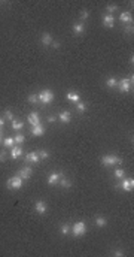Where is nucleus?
Masks as SVG:
<instances>
[{
    "label": "nucleus",
    "mask_w": 134,
    "mask_h": 257,
    "mask_svg": "<svg viewBox=\"0 0 134 257\" xmlns=\"http://www.w3.org/2000/svg\"><path fill=\"white\" fill-rule=\"evenodd\" d=\"M103 26H104V27H109V29H112V27L115 26V18H113V15H110V14H106V15L103 17Z\"/></svg>",
    "instance_id": "obj_7"
},
{
    "label": "nucleus",
    "mask_w": 134,
    "mask_h": 257,
    "mask_svg": "<svg viewBox=\"0 0 134 257\" xmlns=\"http://www.w3.org/2000/svg\"><path fill=\"white\" fill-rule=\"evenodd\" d=\"M37 100H39V97H37L36 94H30V96H28V102H30V103H36Z\"/></svg>",
    "instance_id": "obj_33"
},
{
    "label": "nucleus",
    "mask_w": 134,
    "mask_h": 257,
    "mask_svg": "<svg viewBox=\"0 0 134 257\" xmlns=\"http://www.w3.org/2000/svg\"><path fill=\"white\" fill-rule=\"evenodd\" d=\"M73 32H75L76 35H82V33L85 32V24H84V23L75 24V26H73Z\"/></svg>",
    "instance_id": "obj_16"
},
{
    "label": "nucleus",
    "mask_w": 134,
    "mask_h": 257,
    "mask_svg": "<svg viewBox=\"0 0 134 257\" xmlns=\"http://www.w3.org/2000/svg\"><path fill=\"white\" fill-rule=\"evenodd\" d=\"M70 230H72V227H70L69 224H63V226H61V233H63V235L70 233Z\"/></svg>",
    "instance_id": "obj_28"
},
{
    "label": "nucleus",
    "mask_w": 134,
    "mask_h": 257,
    "mask_svg": "<svg viewBox=\"0 0 134 257\" xmlns=\"http://www.w3.org/2000/svg\"><path fill=\"white\" fill-rule=\"evenodd\" d=\"M42 43H43L45 46H48V45L52 43V38H51L49 33H43V35H42Z\"/></svg>",
    "instance_id": "obj_19"
},
{
    "label": "nucleus",
    "mask_w": 134,
    "mask_h": 257,
    "mask_svg": "<svg viewBox=\"0 0 134 257\" xmlns=\"http://www.w3.org/2000/svg\"><path fill=\"white\" fill-rule=\"evenodd\" d=\"M48 121H49V123H55V121H57V118H55L54 115H51V117H48Z\"/></svg>",
    "instance_id": "obj_36"
},
{
    "label": "nucleus",
    "mask_w": 134,
    "mask_h": 257,
    "mask_svg": "<svg viewBox=\"0 0 134 257\" xmlns=\"http://www.w3.org/2000/svg\"><path fill=\"white\" fill-rule=\"evenodd\" d=\"M51 45H52V48H55V49H57V48H60V42H54V41H52Z\"/></svg>",
    "instance_id": "obj_38"
},
{
    "label": "nucleus",
    "mask_w": 134,
    "mask_h": 257,
    "mask_svg": "<svg viewBox=\"0 0 134 257\" xmlns=\"http://www.w3.org/2000/svg\"><path fill=\"white\" fill-rule=\"evenodd\" d=\"M113 254H115V256H116V257H119V256H124V253H122L121 250H116V251H115Z\"/></svg>",
    "instance_id": "obj_37"
},
{
    "label": "nucleus",
    "mask_w": 134,
    "mask_h": 257,
    "mask_svg": "<svg viewBox=\"0 0 134 257\" xmlns=\"http://www.w3.org/2000/svg\"><path fill=\"white\" fill-rule=\"evenodd\" d=\"M106 9H107V14H110V15H112V12H115V11L118 9V6H116V5H109Z\"/></svg>",
    "instance_id": "obj_31"
},
{
    "label": "nucleus",
    "mask_w": 134,
    "mask_h": 257,
    "mask_svg": "<svg viewBox=\"0 0 134 257\" xmlns=\"http://www.w3.org/2000/svg\"><path fill=\"white\" fill-rule=\"evenodd\" d=\"M45 133V128L40 126V124H37V126H31V135L33 136H42Z\"/></svg>",
    "instance_id": "obj_15"
},
{
    "label": "nucleus",
    "mask_w": 134,
    "mask_h": 257,
    "mask_svg": "<svg viewBox=\"0 0 134 257\" xmlns=\"http://www.w3.org/2000/svg\"><path fill=\"white\" fill-rule=\"evenodd\" d=\"M22 127H24V123L16 121V120H12V128H13V130H21Z\"/></svg>",
    "instance_id": "obj_23"
},
{
    "label": "nucleus",
    "mask_w": 134,
    "mask_h": 257,
    "mask_svg": "<svg viewBox=\"0 0 134 257\" xmlns=\"http://www.w3.org/2000/svg\"><path fill=\"white\" fill-rule=\"evenodd\" d=\"M60 184H61V187H63V188H69V187H72V181H69V179H67V178H64V176L60 179Z\"/></svg>",
    "instance_id": "obj_22"
},
{
    "label": "nucleus",
    "mask_w": 134,
    "mask_h": 257,
    "mask_svg": "<svg viewBox=\"0 0 134 257\" xmlns=\"http://www.w3.org/2000/svg\"><path fill=\"white\" fill-rule=\"evenodd\" d=\"M13 139H15V142H16V144H22V142L25 141L24 135H21V133H18V135H16V136H15Z\"/></svg>",
    "instance_id": "obj_29"
},
{
    "label": "nucleus",
    "mask_w": 134,
    "mask_h": 257,
    "mask_svg": "<svg viewBox=\"0 0 134 257\" xmlns=\"http://www.w3.org/2000/svg\"><path fill=\"white\" fill-rule=\"evenodd\" d=\"M3 144H4V147L12 148V147H13V144H15V139H13V138H6V139L3 141Z\"/></svg>",
    "instance_id": "obj_24"
},
{
    "label": "nucleus",
    "mask_w": 134,
    "mask_h": 257,
    "mask_svg": "<svg viewBox=\"0 0 134 257\" xmlns=\"http://www.w3.org/2000/svg\"><path fill=\"white\" fill-rule=\"evenodd\" d=\"M124 32L127 33V35H131L134 32V27H133V23H130V24H125V27H124Z\"/></svg>",
    "instance_id": "obj_25"
},
{
    "label": "nucleus",
    "mask_w": 134,
    "mask_h": 257,
    "mask_svg": "<svg viewBox=\"0 0 134 257\" xmlns=\"http://www.w3.org/2000/svg\"><path fill=\"white\" fill-rule=\"evenodd\" d=\"M4 117H6L7 120H10V121L13 120V114H12V112H10L9 109H7V111H4Z\"/></svg>",
    "instance_id": "obj_34"
},
{
    "label": "nucleus",
    "mask_w": 134,
    "mask_h": 257,
    "mask_svg": "<svg viewBox=\"0 0 134 257\" xmlns=\"http://www.w3.org/2000/svg\"><path fill=\"white\" fill-rule=\"evenodd\" d=\"M76 109H78L79 112H85V111H87V103H81V102H78V103H76Z\"/></svg>",
    "instance_id": "obj_26"
},
{
    "label": "nucleus",
    "mask_w": 134,
    "mask_h": 257,
    "mask_svg": "<svg viewBox=\"0 0 134 257\" xmlns=\"http://www.w3.org/2000/svg\"><path fill=\"white\" fill-rule=\"evenodd\" d=\"M25 160L27 162H30V163H39V154H37V151H33V153H28L27 156H25Z\"/></svg>",
    "instance_id": "obj_14"
},
{
    "label": "nucleus",
    "mask_w": 134,
    "mask_h": 257,
    "mask_svg": "<svg viewBox=\"0 0 134 257\" xmlns=\"http://www.w3.org/2000/svg\"><path fill=\"white\" fill-rule=\"evenodd\" d=\"M95 224H97L98 227H104V226L107 224V220H106L104 217H97V218H95Z\"/></svg>",
    "instance_id": "obj_21"
},
{
    "label": "nucleus",
    "mask_w": 134,
    "mask_h": 257,
    "mask_svg": "<svg viewBox=\"0 0 134 257\" xmlns=\"http://www.w3.org/2000/svg\"><path fill=\"white\" fill-rule=\"evenodd\" d=\"M119 20H121V21H124V23H127V24L133 23V17H131V14H130V12H124V14H121Z\"/></svg>",
    "instance_id": "obj_17"
},
{
    "label": "nucleus",
    "mask_w": 134,
    "mask_h": 257,
    "mask_svg": "<svg viewBox=\"0 0 134 257\" xmlns=\"http://www.w3.org/2000/svg\"><path fill=\"white\" fill-rule=\"evenodd\" d=\"M0 142H3V141H1V132H0Z\"/></svg>",
    "instance_id": "obj_41"
},
{
    "label": "nucleus",
    "mask_w": 134,
    "mask_h": 257,
    "mask_svg": "<svg viewBox=\"0 0 134 257\" xmlns=\"http://www.w3.org/2000/svg\"><path fill=\"white\" fill-rule=\"evenodd\" d=\"M58 118H60V121H63V123H70L72 121V114L69 112V111H63V112H60V115H58Z\"/></svg>",
    "instance_id": "obj_12"
},
{
    "label": "nucleus",
    "mask_w": 134,
    "mask_h": 257,
    "mask_svg": "<svg viewBox=\"0 0 134 257\" xmlns=\"http://www.w3.org/2000/svg\"><path fill=\"white\" fill-rule=\"evenodd\" d=\"M6 160V151H0V162Z\"/></svg>",
    "instance_id": "obj_35"
},
{
    "label": "nucleus",
    "mask_w": 134,
    "mask_h": 257,
    "mask_svg": "<svg viewBox=\"0 0 134 257\" xmlns=\"http://www.w3.org/2000/svg\"><path fill=\"white\" fill-rule=\"evenodd\" d=\"M67 100L78 103V102H79V94L75 93V91H69V93H67Z\"/></svg>",
    "instance_id": "obj_18"
},
{
    "label": "nucleus",
    "mask_w": 134,
    "mask_h": 257,
    "mask_svg": "<svg viewBox=\"0 0 134 257\" xmlns=\"http://www.w3.org/2000/svg\"><path fill=\"white\" fill-rule=\"evenodd\" d=\"M4 126V120L3 118H0V127H3Z\"/></svg>",
    "instance_id": "obj_40"
},
{
    "label": "nucleus",
    "mask_w": 134,
    "mask_h": 257,
    "mask_svg": "<svg viewBox=\"0 0 134 257\" xmlns=\"http://www.w3.org/2000/svg\"><path fill=\"white\" fill-rule=\"evenodd\" d=\"M22 156V148L21 147H12V150H10V157L13 159V160H16V159H19Z\"/></svg>",
    "instance_id": "obj_13"
},
{
    "label": "nucleus",
    "mask_w": 134,
    "mask_h": 257,
    "mask_svg": "<svg viewBox=\"0 0 134 257\" xmlns=\"http://www.w3.org/2000/svg\"><path fill=\"white\" fill-rule=\"evenodd\" d=\"M28 123L31 124V126H37V124H40V118H39V114L37 112H31L30 115H28Z\"/></svg>",
    "instance_id": "obj_11"
},
{
    "label": "nucleus",
    "mask_w": 134,
    "mask_h": 257,
    "mask_svg": "<svg viewBox=\"0 0 134 257\" xmlns=\"http://www.w3.org/2000/svg\"><path fill=\"white\" fill-rule=\"evenodd\" d=\"M128 61H130V64H133V63H134V55H131V57H130V60H128Z\"/></svg>",
    "instance_id": "obj_39"
},
{
    "label": "nucleus",
    "mask_w": 134,
    "mask_h": 257,
    "mask_svg": "<svg viewBox=\"0 0 134 257\" xmlns=\"http://www.w3.org/2000/svg\"><path fill=\"white\" fill-rule=\"evenodd\" d=\"M106 85L109 87V88H115V87H118V79L116 78H107V81H106Z\"/></svg>",
    "instance_id": "obj_20"
},
{
    "label": "nucleus",
    "mask_w": 134,
    "mask_h": 257,
    "mask_svg": "<svg viewBox=\"0 0 134 257\" xmlns=\"http://www.w3.org/2000/svg\"><path fill=\"white\" fill-rule=\"evenodd\" d=\"M101 163H103V166H115V165H121L122 159H119L115 154H109V156H103L101 157Z\"/></svg>",
    "instance_id": "obj_1"
},
{
    "label": "nucleus",
    "mask_w": 134,
    "mask_h": 257,
    "mask_svg": "<svg viewBox=\"0 0 134 257\" xmlns=\"http://www.w3.org/2000/svg\"><path fill=\"white\" fill-rule=\"evenodd\" d=\"M31 168L30 166H24L22 169H19V172H18V176H21L22 179H28L30 176H31Z\"/></svg>",
    "instance_id": "obj_10"
},
{
    "label": "nucleus",
    "mask_w": 134,
    "mask_h": 257,
    "mask_svg": "<svg viewBox=\"0 0 134 257\" xmlns=\"http://www.w3.org/2000/svg\"><path fill=\"white\" fill-rule=\"evenodd\" d=\"M46 209H48V206H46V203H45L43 200H37L36 202V205H34V211L37 212V214L43 215L46 212Z\"/></svg>",
    "instance_id": "obj_9"
},
{
    "label": "nucleus",
    "mask_w": 134,
    "mask_h": 257,
    "mask_svg": "<svg viewBox=\"0 0 134 257\" xmlns=\"http://www.w3.org/2000/svg\"><path fill=\"white\" fill-rule=\"evenodd\" d=\"M39 100L43 103V105H49L52 100H54V93L51 91V90H42L40 93H39Z\"/></svg>",
    "instance_id": "obj_3"
},
{
    "label": "nucleus",
    "mask_w": 134,
    "mask_h": 257,
    "mask_svg": "<svg viewBox=\"0 0 134 257\" xmlns=\"http://www.w3.org/2000/svg\"><path fill=\"white\" fill-rule=\"evenodd\" d=\"M61 178H63V173H61V172H52V173L48 176V184H49V185H55L57 182H60Z\"/></svg>",
    "instance_id": "obj_6"
},
{
    "label": "nucleus",
    "mask_w": 134,
    "mask_h": 257,
    "mask_svg": "<svg viewBox=\"0 0 134 257\" xmlns=\"http://www.w3.org/2000/svg\"><path fill=\"white\" fill-rule=\"evenodd\" d=\"M124 175H125L124 169H116V171H115V176H116V178H124Z\"/></svg>",
    "instance_id": "obj_32"
},
{
    "label": "nucleus",
    "mask_w": 134,
    "mask_h": 257,
    "mask_svg": "<svg viewBox=\"0 0 134 257\" xmlns=\"http://www.w3.org/2000/svg\"><path fill=\"white\" fill-rule=\"evenodd\" d=\"M72 232L75 236H82L85 232H87V224L84 221H78L72 226Z\"/></svg>",
    "instance_id": "obj_4"
},
{
    "label": "nucleus",
    "mask_w": 134,
    "mask_h": 257,
    "mask_svg": "<svg viewBox=\"0 0 134 257\" xmlns=\"http://www.w3.org/2000/svg\"><path fill=\"white\" fill-rule=\"evenodd\" d=\"M133 187H134V179L131 178H125L124 181H122V184H121V188L124 190V191H131L133 190Z\"/></svg>",
    "instance_id": "obj_8"
},
{
    "label": "nucleus",
    "mask_w": 134,
    "mask_h": 257,
    "mask_svg": "<svg viewBox=\"0 0 134 257\" xmlns=\"http://www.w3.org/2000/svg\"><path fill=\"white\" fill-rule=\"evenodd\" d=\"M118 87H119V90L122 93H128L131 90V87H133V76L131 78H124V79L118 81Z\"/></svg>",
    "instance_id": "obj_5"
},
{
    "label": "nucleus",
    "mask_w": 134,
    "mask_h": 257,
    "mask_svg": "<svg viewBox=\"0 0 134 257\" xmlns=\"http://www.w3.org/2000/svg\"><path fill=\"white\" fill-rule=\"evenodd\" d=\"M37 154H39V159L42 160V159H48L49 157V153L46 151V150H39L37 151Z\"/></svg>",
    "instance_id": "obj_27"
},
{
    "label": "nucleus",
    "mask_w": 134,
    "mask_h": 257,
    "mask_svg": "<svg viewBox=\"0 0 134 257\" xmlns=\"http://www.w3.org/2000/svg\"><path fill=\"white\" fill-rule=\"evenodd\" d=\"M88 17H89V12L87 11V9H84V11L81 12V20H82V23H84L85 20H88Z\"/></svg>",
    "instance_id": "obj_30"
},
{
    "label": "nucleus",
    "mask_w": 134,
    "mask_h": 257,
    "mask_svg": "<svg viewBox=\"0 0 134 257\" xmlns=\"http://www.w3.org/2000/svg\"><path fill=\"white\" fill-rule=\"evenodd\" d=\"M22 185V178L21 176H12L6 181V187L7 190H19Z\"/></svg>",
    "instance_id": "obj_2"
}]
</instances>
